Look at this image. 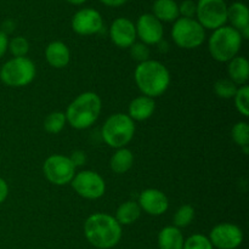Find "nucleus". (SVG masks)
I'll return each mask as SVG.
<instances>
[{
  "label": "nucleus",
  "instance_id": "2f4dec72",
  "mask_svg": "<svg viewBox=\"0 0 249 249\" xmlns=\"http://www.w3.org/2000/svg\"><path fill=\"white\" fill-rule=\"evenodd\" d=\"M197 4L194 0H184L179 5V15H181L185 18H194L196 16Z\"/></svg>",
  "mask_w": 249,
  "mask_h": 249
},
{
  "label": "nucleus",
  "instance_id": "39448f33",
  "mask_svg": "<svg viewBox=\"0 0 249 249\" xmlns=\"http://www.w3.org/2000/svg\"><path fill=\"white\" fill-rule=\"evenodd\" d=\"M102 139L112 148L125 147L134 138L135 122L124 113L109 116L102 126Z\"/></svg>",
  "mask_w": 249,
  "mask_h": 249
},
{
  "label": "nucleus",
  "instance_id": "423d86ee",
  "mask_svg": "<svg viewBox=\"0 0 249 249\" xmlns=\"http://www.w3.org/2000/svg\"><path fill=\"white\" fill-rule=\"evenodd\" d=\"M36 65L28 57H14L6 61L0 70V79L11 88H22L31 84L36 78Z\"/></svg>",
  "mask_w": 249,
  "mask_h": 249
},
{
  "label": "nucleus",
  "instance_id": "f03ea898",
  "mask_svg": "<svg viewBox=\"0 0 249 249\" xmlns=\"http://www.w3.org/2000/svg\"><path fill=\"white\" fill-rule=\"evenodd\" d=\"M134 78L139 90L151 99L164 94L170 85L169 71L160 61L147 60L139 63Z\"/></svg>",
  "mask_w": 249,
  "mask_h": 249
},
{
  "label": "nucleus",
  "instance_id": "4468645a",
  "mask_svg": "<svg viewBox=\"0 0 249 249\" xmlns=\"http://www.w3.org/2000/svg\"><path fill=\"white\" fill-rule=\"evenodd\" d=\"M109 38L118 48H130L136 40L135 24L126 17H118L109 27Z\"/></svg>",
  "mask_w": 249,
  "mask_h": 249
},
{
  "label": "nucleus",
  "instance_id": "2eb2a0df",
  "mask_svg": "<svg viewBox=\"0 0 249 249\" xmlns=\"http://www.w3.org/2000/svg\"><path fill=\"white\" fill-rule=\"evenodd\" d=\"M138 204L141 211L148 215L160 216L164 214L169 208V201L164 192L157 189H147L142 191L139 196Z\"/></svg>",
  "mask_w": 249,
  "mask_h": 249
},
{
  "label": "nucleus",
  "instance_id": "9d476101",
  "mask_svg": "<svg viewBox=\"0 0 249 249\" xmlns=\"http://www.w3.org/2000/svg\"><path fill=\"white\" fill-rule=\"evenodd\" d=\"M71 185L73 190L85 199H99L106 192V182L104 178L92 170L75 173Z\"/></svg>",
  "mask_w": 249,
  "mask_h": 249
},
{
  "label": "nucleus",
  "instance_id": "6ab92c4d",
  "mask_svg": "<svg viewBox=\"0 0 249 249\" xmlns=\"http://www.w3.org/2000/svg\"><path fill=\"white\" fill-rule=\"evenodd\" d=\"M152 12L160 22H175L179 18V5L175 0H155Z\"/></svg>",
  "mask_w": 249,
  "mask_h": 249
},
{
  "label": "nucleus",
  "instance_id": "c756f323",
  "mask_svg": "<svg viewBox=\"0 0 249 249\" xmlns=\"http://www.w3.org/2000/svg\"><path fill=\"white\" fill-rule=\"evenodd\" d=\"M182 249H214V247L207 236L196 233L185 241Z\"/></svg>",
  "mask_w": 249,
  "mask_h": 249
},
{
  "label": "nucleus",
  "instance_id": "f704fd0d",
  "mask_svg": "<svg viewBox=\"0 0 249 249\" xmlns=\"http://www.w3.org/2000/svg\"><path fill=\"white\" fill-rule=\"evenodd\" d=\"M9 196V185L2 178H0V204Z\"/></svg>",
  "mask_w": 249,
  "mask_h": 249
},
{
  "label": "nucleus",
  "instance_id": "412c9836",
  "mask_svg": "<svg viewBox=\"0 0 249 249\" xmlns=\"http://www.w3.org/2000/svg\"><path fill=\"white\" fill-rule=\"evenodd\" d=\"M228 21H230L231 27L236 31L241 32L249 27V11L247 5L243 2L236 1L228 6Z\"/></svg>",
  "mask_w": 249,
  "mask_h": 249
},
{
  "label": "nucleus",
  "instance_id": "b1692460",
  "mask_svg": "<svg viewBox=\"0 0 249 249\" xmlns=\"http://www.w3.org/2000/svg\"><path fill=\"white\" fill-rule=\"evenodd\" d=\"M66 114L63 112H51L44 121V129L49 134H58L66 124Z\"/></svg>",
  "mask_w": 249,
  "mask_h": 249
},
{
  "label": "nucleus",
  "instance_id": "a211bd4d",
  "mask_svg": "<svg viewBox=\"0 0 249 249\" xmlns=\"http://www.w3.org/2000/svg\"><path fill=\"white\" fill-rule=\"evenodd\" d=\"M228 74L229 79L232 80L236 85H247L249 79V62L243 56H236L229 61Z\"/></svg>",
  "mask_w": 249,
  "mask_h": 249
},
{
  "label": "nucleus",
  "instance_id": "0eeeda50",
  "mask_svg": "<svg viewBox=\"0 0 249 249\" xmlns=\"http://www.w3.org/2000/svg\"><path fill=\"white\" fill-rule=\"evenodd\" d=\"M172 38L181 49H196L203 44L206 39V29L195 18L180 17L174 22L172 28Z\"/></svg>",
  "mask_w": 249,
  "mask_h": 249
},
{
  "label": "nucleus",
  "instance_id": "4be33fe9",
  "mask_svg": "<svg viewBox=\"0 0 249 249\" xmlns=\"http://www.w3.org/2000/svg\"><path fill=\"white\" fill-rule=\"evenodd\" d=\"M140 215L141 208L138 204V202L126 201L117 208L114 219L118 221V224L121 226L131 225V224H134L140 218Z\"/></svg>",
  "mask_w": 249,
  "mask_h": 249
},
{
  "label": "nucleus",
  "instance_id": "c85d7f7f",
  "mask_svg": "<svg viewBox=\"0 0 249 249\" xmlns=\"http://www.w3.org/2000/svg\"><path fill=\"white\" fill-rule=\"evenodd\" d=\"M9 49L14 57H26L29 51V43L24 36H15L9 40Z\"/></svg>",
  "mask_w": 249,
  "mask_h": 249
},
{
  "label": "nucleus",
  "instance_id": "473e14b6",
  "mask_svg": "<svg viewBox=\"0 0 249 249\" xmlns=\"http://www.w3.org/2000/svg\"><path fill=\"white\" fill-rule=\"evenodd\" d=\"M70 160L75 168L82 167V165H84L85 163H87V155H85V152H83V151H73Z\"/></svg>",
  "mask_w": 249,
  "mask_h": 249
},
{
  "label": "nucleus",
  "instance_id": "dca6fc26",
  "mask_svg": "<svg viewBox=\"0 0 249 249\" xmlns=\"http://www.w3.org/2000/svg\"><path fill=\"white\" fill-rule=\"evenodd\" d=\"M45 58L53 68H65L70 63L71 53L68 46L62 41H51L45 49Z\"/></svg>",
  "mask_w": 249,
  "mask_h": 249
},
{
  "label": "nucleus",
  "instance_id": "6e6552de",
  "mask_svg": "<svg viewBox=\"0 0 249 249\" xmlns=\"http://www.w3.org/2000/svg\"><path fill=\"white\" fill-rule=\"evenodd\" d=\"M196 17L204 29H215L228 22V4L225 0H198Z\"/></svg>",
  "mask_w": 249,
  "mask_h": 249
},
{
  "label": "nucleus",
  "instance_id": "f8f14e48",
  "mask_svg": "<svg viewBox=\"0 0 249 249\" xmlns=\"http://www.w3.org/2000/svg\"><path fill=\"white\" fill-rule=\"evenodd\" d=\"M104 28V19L97 10L85 7L74 14L72 18V29L79 36L97 34Z\"/></svg>",
  "mask_w": 249,
  "mask_h": 249
},
{
  "label": "nucleus",
  "instance_id": "5701e85b",
  "mask_svg": "<svg viewBox=\"0 0 249 249\" xmlns=\"http://www.w3.org/2000/svg\"><path fill=\"white\" fill-rule=\"evenodd\" d=\"M134 163V155L129 148L122 147L117 148L114 155L112 156L109 160V167L116 174H124L129 172L130 168L133 167Z\"/></svg>",
  "mask_w": 249,
  "mask_h": 249
},
{
  "label": "nucleus",
  "instance_id": "72a5a7b5",
  "mask_svg": "<svg viewBox=\"0 0 249 249\" xmlns=\"http://www.w3.org/2000/svg\"><path fill=\"white\" fill-rule=\"evenodd\" d=\"M7 49H9V38H7V34H5L0 29V58L6 53Z\"/></svg>",
  "mask_w": 249,
  "mask_h": 249
},
{
  "label": "nucleus",
  "instance_id": "f3484780",
  "mask_svg": "<svg viewBox=\"0 0 249 249\" xmlns=\"http://www.w3.org/2000/svg\"><path fill=\"white\" fill-rule=\"evenodd\" d=\"M155 100L142 95V96L136 97V99H134L133 101L130 102L128 108V116L130 117L134 122H142L151 118L152 114L155 113Z\"/></svg>",
  "mask_w": 249,
  "mask_h": 249
},
{
  "label": "nucleus",
  "instance_id": "a878e982",
  "mask_svg": "<svg viewBox=\"0 0 249 249\" xmlns=\"http://www.w3.org/2000/svg\"><path fill=\"white\" fill-rule=\"evenodd\" d=\"M238 87L229 78L225 79H219L214 84V92L220 99H232L236 95Z\"/></svg>",
  "mask_w": 249,
  "mask_h": 249
},
{
  "label": "nucleus",
  "instance_id": "20e7f679",
  "mask_svg": "<svg viewBox=\"0 0 249 249\" xmlns=\"http://www.w3.org/2000/svg\"><path fill=\"white\" fill-rule=\"evenodd\" d=\"M242 41L240 32L231 26H223L212 33L208 43L209 53L218 62H229L238 55Z\"/></svg>",
  "mask_w": 249,
  "mask_h": 249
},
{
  "label": "nucleus",
  "instance_id": "cd10ccee",
  "mask_svg": "<svg viewBox=\"0 0 249 249\" xmlns=\"http://www.w3.org/2000/svg\"><path fill=\"white\" fill-rule=\"evenodd\" d=\"M235 100L236 109L240 112L242 116H249V87L248 85H242L237 89L236 95L233 96Z\"/></svg>",
  "mask_w": 249,
  "mask_h": 249
},
{
  "label": "nucleus",
  "instance_id": "bb28decb",
  "mask_svg": "<svg viewBox=\"0 0 249 249\" xmlns=\"http://www.w3.org/2000/svg\"><path fill=\"white\" fill-rule=\"evenodd\" d=\"M231 136L235 141L236 145L240 146L241 148L245 146H249V125L246 122H238L232 126L231 130Z\"/></svg>",
  "mask_w": 249,
  "mask_h": 249
},
{
  "label": "nucleus",
  "instance_id": "9b49d317",
  "mask_svg": "<svg viewBox=\"0 0 249 249\" xmlns=\"http://www.w3.org/2000/svg\"><path fill=\"white\" fill-rule=\"evenodd\" d=\"M208 238L218 249H236L242 245L243 232L235 224L223 223L212 229Z\"/></svg>",
  "mask_w": 249,
  "mask_h": 249
},
{
  "label": "nucleus",
  "instance_id": "f257e3e1",
  "mask_svg": "<svg viewBox=\"0 0 249 249\" xmlns=\"http://www.w3.org/2000/svg\"><path fill=\"white\" fill-rule=\"evenodd\" d=\"M84 235L95 248L111 249L121 241L122 226L109 214L95 213L85 220Z\"/></svg>",
  "mask_w": 249,
  "mask_h": 249
},
{
  "label": "nucleus",
  "instance_id": "c9c22d12",
  "mask_svg": "<svg viewBox=\"0 0 249 249\" xmlns=\"http://www.w3.org/2000/svg\"><path fill=\"white\" fill-rule=\"evenodd\" d=\"M102 4H105L106 6H111V7H118L122 6V5L125 4L128 0H100Z\"/></svg>",
  "mask_w": 249,
  "mask_h": 249
},
{
  "label": "nucleus",
  "instance_id": "1a4fd4ad",
  "mask_svg": "<svg viewBox=\"0 0 249 249\" xmlns=\"http://www.w3.org/2000/svg\"><path fill=\"white\" fill-rule=\"evenodd\" d=\"M43 173L49 182L57 186H63L71 184L75 175V167L71 162L70 157L53 155L44 162Z\"/></svg>",
  "mask_w": 249,
  "mask_h": 249
},
{
  "label": "nucleus",
  "instance_id": "aec40b11",
  "mask_svg": "<svg viewBox=\"0 0 249 249\" xmlns=\"http://www.w3.org/2000/svg\"><path fill=\"white\" fill-rule=\"evenodd\" d=\"M184 236L180 229L175 226H165L158 233V248L160 249H182Z\"/></svg>",
  "mask_w": 249,
  "mask_h": 249
},
{
  "label": "nucleus",
  "instance_id": "7c9ffc66",
  "mask_svg": "<svg viewBox=\"0 0 249 249\" xmlns=\"http://www.w3.org/2000/svg\"><path fill=\"white\" fill-rule=\"evenodd\" d=\"M129 49H130L131 57L135 61H138L139 63L150 60V49H148L146 44L134 43Z\"/></svg>",
  "mask_w": 249,
  "mask_h": 249
},
{
  "label": "nucleus",
  "instance_id": "7ed1b4c3",
  "mask_svg": "<svg viewBox=\"0 0 249 249\" xmlns=\"http://www.w3.org/2000/svg\"><path fill=\"white\" fill-rule=\"evenodd\" d=\"M101 99L96 92H83L68 105L65 113L66 121L72 128L84 130L97 121L101 113Z\"/></svg>",
  "mask_w": 249,
  "mask_h": 249
},
{
  "label": "nucleus",
  "instance_id": "ddd939ff",
  "mask_svg": "<svg viewBox=\"0 0 249 249\" xmlns=\"http://www.w3.org/2000/svg\"><path fill=\"white\" fill-rule=\"evenodd\" d=\"M136 36L146 45L160 44L163 39V24L152 14H143L138 18L135 24Z\"/></svg>",
  "mask_w": 249,
  "mask_h": 249
},
{
  "label": "nucleus",
  "instance_id": "393cba45",
  "mask_svg": "<svg viewBox=\"0 0 249 249\" xmlns=\"http://www.w3.org/2000/svg\"><path fill=\"white\" fill-rule=\"evenodd\" d=\"M195 208L190 204H184L180 207L174 214V226L178 229L186 228L194 221Z\"/></svg>",
  "mask_w": 249,
  "mask_h": 249
},
{
  "label": "nucleus",
  "instance_id": "e433bc0d",
  "mask_svg": "<svg viewBox=\"0 0 249 249\" xmlns=\"http://www.w3.org/2000/svg\"><path fill=\"white\" fill-rule=\"evenodd\" d=\"M66 1H68L70 4H73V5H82L84 4L87 0H66Z\"/></svg>",
  "mask_w": 249,
  "mask_h": 249
}]
</instances>
